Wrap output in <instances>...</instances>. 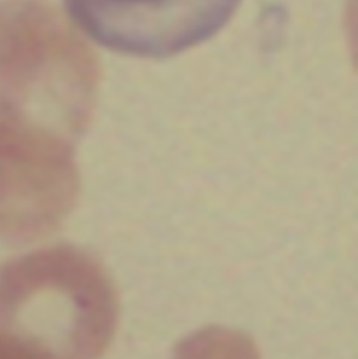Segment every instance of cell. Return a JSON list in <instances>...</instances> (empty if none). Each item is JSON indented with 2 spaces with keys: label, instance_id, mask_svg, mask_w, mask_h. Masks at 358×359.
Listing matches in <instances>:
<instances>
[{
  "label": "cell",
  "instance_id": "6da1fadb",
  "mask_svg": "<svg viewBox=\"0 0 358 359\" xmlns=\"http://www.w3.org/2000/svg\"><path fill=\"white\" fill-rule=\"evenodd\" d=\"M113 48L145 57L170 56L214 35L240 0H103Z\"/></svg>",
  "mask_w": 358,
  "mask_h": 359
},
{
  "label": "cell",
  "instance_id": "3957f363",
  "mask_svg": "<svg viewBox=\"0 0 358 359\" xmlns=\"http://www.w3.org/2000/svg\"><path fill=\"white\" fill-rule=\"evenodd\" d=\"M0 359H59L29 337L0 325Z\"/></svg>",
  "mask_w": 358,
  "mask_h": 359
},
{
  "label": "cell",
  "instance_id": "7a4b0ae2",
  "mask_svg": "<svg viewBox=\"0 0 358 359\" xmlns=\"http://www.w3.org/2000/svg\"><path fill=\"white\" fill-rule=\"evenodd\" d=\"M172 359H260L256 344L240 331L210 327L193 333Z\"/></svg>",
  "mask_w": 358,
  "mask_h": 359
}]
</instances>
